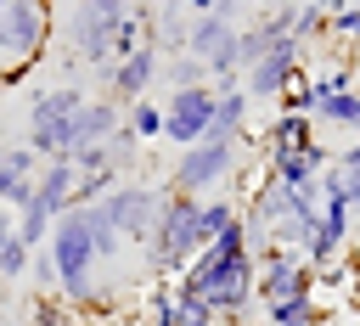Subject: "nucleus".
Wrapping results in <instances>:
<instances>
[{
    "instance_id": "nucleus-1",
    "label": "nucleus",
    "mask_w": 360,
    "mask_h": 326,
    "mask_svg": "<svg viewBox=\"0 0 360 326\" xmlns=\"http://www.w3.org/2000/svg\"><path fill=\"white\" fill-rule=\"evenodd\" d=\"M174 287L208 298V309H214L219 320H242V315L259 304V298H253V287H259V264H253V247H248L242 219H236L231 230H219V236L186 264V275H180Z\"/></svg>"
},
{
    "instance_id": "nucleus-2",
    "label": "nucleus",
    "mask_w": 360,
    "mask_h": 326,
    "mask_svg": "<svg viewBox=\"0 0 360 326\" xmlns=\"http://www.w3.org/2000/svg\"><path fill=\"white\" fill-rule=\"evenodd\" d=\"M197 253H202V202L163 191V208H158V225H152V242H146V264L163 281H180Z\"/></svg>"
},
{
    "instance_id": "nucleus-3",
    "label": "nucleus",
    "mask_w": 360,
    "mask_h": 326,
    "mask_svg": "<svg viewBox=\"0 0 360 326\" xmlns=\"http://www.w3.org/2000/svg\"><path fill=\"white\" fill-rule=\"evenodd\" d=\"M90 96L79 90V84H51V90H34L28 96V152L39 157V163H56V157H68V129H73V112L84 107Z\"/></svg>"
},
{
    "instance_id": "nucleus-4",
    "label": "nucleus",
    "mask_w": 360,
    "mask_h": 326,
    "mask_svg": "<svg viewBox=\"0 0 360 326\" xmlns=\"http://www.w3.org/2000/svg\"><path fill=\"white\" fill-rule=\"evenodd\" d=\"M236 146H242V141H219V135L186 146V152L174 157L163 191H180V197H197V202H202L214 185H225V180L236 174Z\"/></svg>"
},
{
    "instance_id": "nucleus-5",
    "label": "nucleus",
    "mask_w": 360,
    "mask_h": 326,
    "mask_svg": "<svg viewBox=\"0 0 360 326\" xmlns=\"http://www.w3.org/2000/svg\"><path fill=\"white\" fill-rule=\"evenodd\" d=\"M214 101H219V90L214 84H197V90H169V101H163V141L169 146H197V141H208V129H214Z\"/></svg>"
},
{
    "instance_id": "nucleus-6",
    "label": "nucleus",
    "mask_w": 360,
    "mask_h": 326,
    "mask_svg": "<svg viewBox=\"0 0 360 326\" xmlns=\"http://www.w3.org/2000/svg\"><path fill=\"white\" fill-rule=\"evenodd\" d=\"M158 208H163V185H141V180H124L112 197H101V214L112 219V230L124 242H152V225H158Z\"/></svg>"
},
{
    "instance_id": "nucleus-7",
    "label": "nucleus",
    "mask_w": 360,
    "mask_h": 326,
    "mask_svg": "<svg viewBox=\"0 0 360 326\" xmlns=\"http://www.w3.org/2000/svg\"><path fill=\"white\" fill-rule=\"evenodd\" d=\"M45 39H51V11H45V0H11V6L0 11V56H6L11 67L34 62V56L45 51Z\"/></svg>"
},
{
    "instance_id": "nucleus-8",
    "label": "nucleus",
    "mask_w": 360,
    "mask_h": 326,
    "mask_svg": "<svg viewBox=\"0 0 360 326\" xmlns=\"http://www.w3.org/2000/svg\"><path fill=\"white\" fill-rule=\"evenodd\" d=\"M259 287L253 298L270 309V304H287V298H309L315 292V270L304 264V253H287V247H264L259 259Z\"/></svg>"
},
{
    "instance_id": "nucleus-9",
    "label": "nucleus",
    "mask_w": 360,
    "mask_h": 326,
    "mask_svg": "<svg viewBox=\"0 0 360 326\" xmlns=\"http://www.w3.org/2000/svg\"><path fill=\"white\" fill-rule=\"evenodd\" d=\"M304 73H309V67H304V45H298V39H281L270 56H259V62L242 73V90H248V101H281Z\"/></svg>"
},
{
    "instance_id": "nucleus-10",
    "label": "nucleus",
    "mask_w": 360,
    "mask_h": 326,
    "mask_svg": "<svg viewBox=\"0 0 360 326\" xmlns=\"http://www.w3.org/2000/svg\"><path fill=\"white\" fill-rule=\"evenodd\" d=\"M158 73H163V51H158V45H141L135 56H124V62L101 67V79H107V96H112L118 107H135V101H146V96H152V84H158Z\"/></svg>"
},
{
    "instance_id": "nucleus-11",
    "label": "nucleus",
    "mask_w": 360,
    "mask_h": 326,
    "mask_svg": "<svg viewBox=\"0 0 360 326\" xmlns=\"http://www.w3.org/2000/svg\"><path fill=\"white\" fill-rule=\"evenodd\" d=\"M118 22H124V17H101V11H90V6L73 0V17H68V45H73V56L90 62V67H112V34H118Z\"/></svg>"
},
{
    "instance_id": "nucleus-12",
    "label": "nucleus",
    "mask_w": 360,
    "mask_h": 326,
    "mask_svg": "<svg viewBox=\"0 0 360 326\" xmlns=\"http://www.w3.org/2000/svg\"><path fill=\"white\" fill-rule=\"evenodd\" d=\"M326 169H332V157H326L321 141H309V146H298V152H264V180H276V185H287V191L315 185Z\"/></svg>"
},
{
    "instance_id": "nucleus-13",
    "label": "nucleus",
    "mask_w": 360,
    "mask_h": 326,
    "mask_svg": "<svg viewBox=\"0 0 360 326\" xmlns=\"http://www.w3.org/2000/svg\"><path fill=\"white\" fill-rule=\"evenodd\" d=\"M118 124H124V107H118L112 96H90V101L73 112V129H68V157H73L79 146H107V141L118 135Z\"/></svg>"
},
{
    "instance_id": "nucleus-14",
    "label": "nucleus",
    "mask_w": 360,
    "mask_h": 326,
    "mask_svg": "<svg viewBox=\"0 0 360 326\" xmlns=\"http://www.w3.org/2000/svg\"><path fill=\"white\" fill-rule=\"evenodd\" d=\"M39 169H45V163H39L28 146H6V141H0V202H6L11 214H22V208L34 202Z\"/></svg>"
},
{
    "instance_id": "nucleus-15",
    "label": "nucleus",
    "mask_w": 360,
    "mask_h": 326,
    "mask_svg": "<svg viewBox=\"0 0 360 326\" xmlns=\"http://www.w3.org/2000/svg\"><path fill=\"white\" fill-rule=\"evenodd\" d=\"M73 185H79V169H73V157H56V163H45L39 169V180H34V214H45L51 225L73 208Z\"/></svg>"
},
{
    "instance_id": "nucleus-16",
    "label": "nucleus",
    "mask_w": 360,
    "mask_h": 326,
    "mask_svg": "<svg viewBox=\"0 0 360 326\" xmlns=\"http://www.w3.org/2000/svg\"><path fill=\"white\" fill-rule=\"evenodd\" d=\"M248 112H253V101H248L242 84L219 90V101H214V129H208V135H219V141H242V135H248Z\"/></svg>"
},
{
    "instance_id": "nucleus-17",
    "label": "nucleus",
    "mask_w": 360,
    "mask_h": 326,
    "mask_svg": "<svg viewBox=\"0 0 360 326\" xmlns=\"http://www.w3.org/2000/svg\"><path fill=\"white\" fill-rule=\"evenodd\" d=\"M315 141V118L309 112H276L264 129V152H298Z\"/></svg>"
},
{
    "instance_id": "nucleus-18",
    "label": "nucleus",
    "mask_w": 360,
    "mask_h": 326,
    "mask_svg": "<svg viewBox=\"0 0 360 326\" xmlns=\"http://www.w3.org/2000/svg\"><path fill=\"white\" fill-rule=\"evenodd\" d=\"M264 326H326V304L309 292V298H287V304H270L264 309Z\"/></svg>"
},
{
    "instance_id": "nucleus-19",
    "label": "nucleus",
    "mask_w": 360,
    "mask_h": 326,
    "mask_svg": "<svg viewBox=\"0 0 360 326\" xmlns=\"http://www.w3.org/2000/svg\"><path fill=\"white\" fill-rule=\"evenodd\" d=\"M315 124H332V129H349V135H360V90H343V96H326V101H315V112H309Z\"/></svg>"
},
{
    "instance_id": "nucleus-20",
    "label": "nucleus",
    "mask_w": 360,
    "mask_h": 326,
    "mask_svg": "<svg viewBox=\"0 0 360 326\" xmlns=\"http://www.w3.org/2000/svg\"><path fill=\"white\" fill-rule=\"evenodd\" d=\"M169 90H197V84H214L208 79V67L197 62V56H163V73H158Z\"/></svg>"
},
{
    "instance_id": "nucleus-21",
    "label": "nucleus",
    "mask_w": 360,
    "mask_h": 326,
    "mask_svg": "<svg viewBox=\"0 0 360 326\" xmlns=\"http://www.w3.org/2000/svg\"><path fill=\"white\" fill-rule=\"evenodd\" d=\"M124 124L135 129V141L146 146V141H163V107L146 96V101H135V107H124Z\"/></svg>"
},
{
    "instance_id": "nucleus-22",
    "label": "nucleus",
    "mask_w": 360,
    "mask_h": 326,
    "mask_svg": "<svg viewBox=\"0 0 360 326\" xmlns=\"http://www.w3.org/2000/svg\"><path fill=\"white\" fill-rule=\"evenodd\" d=\"M242 219V202H231V197H202V247L219 236V230H231Z\"/></svg>"
},
{
    "instance_id": "nucleus-23",
    "label": "nucleus",
    "mask_w": 360,
    "mask_h": 326,
    "mask_svg": "<svg viewBox=\"0 0 360 326\" xmlns=\"http://www.w3.org/2000/svg\"><path fill=\"white\" fill-rule=\"evenodd\" d=\"M321 34H332V11H326V6H309V0H298L292 39H298V45H309V39H321Z\"/></svg>"
},
{
    "instance_id": "nucleus-24",
    "label": "nucleus",
    "mask_w": 360,
    "mask_h": 326,
    "mask_svg": "<svg viewBox=\"0 0 360 326\" xmlns=\"http://www.w3.org/2000/svg\"><path fill=\"white\" fill-rule=\"evenodd\" d=\"M28 259H34V247L11 230V236L0 242V281H22V275H28Z\"/></svg>"
},
{
    "instance_id": "nucleus-25",
    "label": "nucleus",
    "mask_w": 360,
    "mask_h": 326,
    "mask_svg": "<svg viewBox=\"0 0 360 326\" xmlns=\"http://www.w3.org/2000/svg\"><path fill=\"white\" fill-rule=\"evenodd\" d=\"M174 320L180 326H219V315L208 309V298H197L186 287H174Z\"/></svg>"
},
{
    "instance_id": "nucleus-26",
    "label": "nucleus",
    "mask_w": 360,
    "mask_h": 326,
    "mask_svg": "<svg viewBox=\"0 0 360 326\" xmlns=\"http://www.w3.org/2000/svg\"><path fill=\"white\" fill-rule=\"evenodd\" d=\"M309 90H315V101L343 96V90H354V73L349 67H321V73H309Z\"/></svg>"
},
{
    "instance_id": "nucleus-27",
    "label": "nucleus",
    "mask_w": 360,
    "mask_h": 326,
    "mask_svg": "<svg viewBox=\"0 0 360 326\" xmlns=\"http://www.w3.org/2000/svg\"><path fill=\"white\" fill-rule=\"evenodd\" d=\"M107 157H112V169H118V174H124V169H135L141 141H135V129H129V124H118V135L107 141Z\"/></svg>"
},
{
    "instance_id": "nucleus-28",
    "label": "nucleus",
    "mask_w": 360,
    "mask_h": 326,
    "mask_svg": "<svg viewBox=\"0 0 360 326\" xmlns=\"http://www.w3.org/2000/svg\"><path fill=\"white\" fill-rule=\"evenodd\" d=\"M146 326H180V320H174V287H169V281L146 292Z\"/></svg>"
},
{
    "instance_id": "nucleus-29",
    "label": "nucleus",
    "mask_w": 360,
    "mask_h": 326,
    "mask_svg": "<svg viewBox=\"0 0 360 326\" xmlns=\"http://www.w3.org/2000/svg\"><path fill=\"white\" fill-rule=\"evenodd\" d=\"M332 34L343 39V45H360V6H332Z\"/></svg>"
},
{
    "instance_id": "nucleus-30",
    "label": "nucleus",
    "mask_w": 360,
    "mask_h": 326,
    "mask_svg": "<svg viewBox=\"0 0 360 326\" xmlns=\"http://www.w3.org/2000/svg\"><path fill=\"white\" fill-rule=\"evenodd\" d=\"M28 326H73V309H68V304H56V298H39V304H34V315H28Z\"/></svg>"
},
{
    "instance_id": "nucleus-31",
    "label": "nucleus",
    "mask_w": 360,
    "mask_h": 326,
    "mask_svg": "<svg viewBox=\"0 0 360 326\" xmlns=\"http://www.w3.org/2000/svg\"><path fill=\"white\" fill-rule=\"evenodd\" d=\"M28 275H34V287H39V292H45V298H51V292H56V259H51V253H45V247H39V253H34V259H28Z\"/></svg>"
},
{
    "instance_id": "nucleus-32",
    "label": "nucleus",
    "mask_w": 360,
    "mask_h": 326,
    "mask_svg": "<svg viewBox=\"0 0 360 326\" xmlns=\"http://www.w3.org/2000/svg\"><path fill=\"white\" fill-rule=\"evenodd\" d=\"M191 17H225V22H236V11H242V0H180Z\"/></svg>"
},
{
    "instance_id": "nucleus-33",
    "label": "nucleus",
    "mask_w": 360,
    "mask_h": 326,
    "mask_svg": "<svg viewBox=\"0 0 360 326\" xmlns=\"http://www.w3.org/2000/svg\"><path fill=\"white\" fill-rule=\"evenodd\" d=\"M73 169L79 174H101V169H112V157H107V146H79L73 152Z\"/></svg>"
},
{
    "instance_id": "nucleus-34",
    "label": "nucleus",
    "mask_w": 360,
    "mask_h": 326,
    "mask_svg": "<svg viewBox=\"0 0 360 326\" xmlns=\"http://www.w3.org/2000/svg\"><path fill=\"white\" fill-rule=\"evenodd\" d=\"M79 6H90V11H101V17H129V11H135V0H79Z\"/></svg>"
},
{
    "instance_id": "nucleus-35",
    "label": "nucleus",
    "mask_w": 360,
    "mask_h": 326,
    "mask_svg": "<svg viewBox=\"0 0 360 326\" xmlns=\"http://www.w3.org/2000/svg\"><path fill=\"white\" fill-rule=\"evenodd\" d=\"M11 230H17V214H11V208H6V202H0V242H6V236H11Z\"/></svg>"
},
{
    "instance_id": "nucleus-36",
    "label": "nucleus",
    "mask_w": 360,
    "mask_h": 326,
    "mask_svg": "<svg viewBox=\"0 0 360 326\" xmlns=\"http://www.w3.org/2000/svg\"><path fill=\"white\" fill-rule=\"evenodd\" d=\"M309 6H326V11H332V6H338V0H309Z\"/></svg>"
},
{
    "instance_id": "nucleus-37",
    "label": "nucleus",
    "mask_w": 360,
    "mask_h": 326,
    "mask_svg": "<svg viewBox=\"0 0 360 326\" xmlns=\"http://www.w3.org/2000/svg\"><path fill=\"white\" fill-rule=\"evenodd\" d=\"M242 6H270V0H242Z\"/></svg>"
},
{
    "instance_id": "nucleus-38",
    "label": "nucleus",
    "mask_w": 360,
    "mask_h": 326,
    "mask_svg": "<svg viewBox=\"0 0 360 326\" xmlns=\"http://www.w3.org/2000/svg\"><path fill=\"white\" fill-rule=\"evenodd\" d=\"M6 6H11V0H0V11H6Z\"/></svg>"
}]
</instances>
